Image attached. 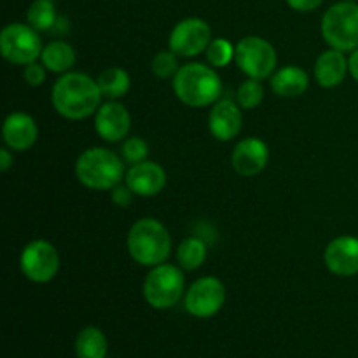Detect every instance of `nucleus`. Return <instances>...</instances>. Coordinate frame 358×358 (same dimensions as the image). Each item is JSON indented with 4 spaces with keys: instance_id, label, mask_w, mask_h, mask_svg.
<instances>
[{
    "instance_id": "nucleus-21",
    "label": "nucleus",
    "mask_w": 358,
    "mask_h": 358,
    "mask_svg": "<svg viewBox=\"0 0 358 358\" xmlns=\"http://www.w3.org/2000/svg\"><path fill=\"white\" fill-rule=\"evenodd\" d=\"M96 83L101 91V96H105L107 100H119L129 91L131 77L121 66H108L98 76Z\"/></svg>"
},
{
    "instance_id": "nucleus-19",
    "label": "nucleus",
    "mask_w": 358,
    "mask_h": 358,
    "mask_svg": "<svg viewBox=\"0 0 358 358\" xmlns=\"http://www.w3.org/2000/svg\"><path fill=\"white\" fill-rule=\"evenodd\" d=\"M308 87H310V77H308L306 70H303L301 66L287 65L276 70L271 76L273 93L282 98L301 96Z\"/></svg>"
},
{
    "instance_id": "nucleus-34",
    "label": "nucleus",
    "mask_w": 358,
    "mask_h": 358,
    "mask_svg": "<svg viewBox=\"0 0 358 358\" xmlns=\"http://www.w3.org/2000/svg\"><path fill=\"white\" fill-rule=\"evenodd\" d=\"M350 2H353V0H350Z\"/></svg>"
},
{
    "instance_id": "nucleus-17",
    "label": "nucleus",
    "mask_w": 358,
    "mask_h": 358,
    "mask_svg": "<svg viewBox=\"0 0 358 358\" xmlns=\"http://www.w3.org/2000/svg\"><path fill=\"white\" fill-rule=\"evenodd\" d=\"M2 136L3 143L10 150L23 152V150L31 149L34 143L37 142V122H35V119L31 115L24 114V112H13L3 121Z\"/></svg>"
},
{
    "instance_id": "nucleus-33",
    "label": "nucleus",
    "mask_w": 358,
    "mask_h": 358,
    "mask_svg": "<svg viewBox=\"0 0 358 358\" xmlns=\"http://www.w3.org/2000/svg\"><path fill=\"white\" fill-rule=\"evenodd\" d=\"M348 69H350V73H352L353 79L358 83V48L355 49V51H352V55H350Z\"/></svg>"
},
{
    "instance_id": "nucleus-27",
    "label": "nucleus",
    "mask_w": 358,
    "mask_h": 358,
    "mask_svg": "<svg viewBox=\"0 0 358 358\" xmlns=\"http://www.w3.org/2000/svg\"><path fill=\"white\" fill-rule=\"evenodd\" d=\"M178 58L180 56L175 55L173 51H159L152 58V63H150V70H152L154 76L157 79H173L177 76V72L180 70L178 66Z\"/></svg>"
},
{
    "instance_id": "nucleus-5",
    "label": "nucleus",
    "mask_w": 358,
    "mask_h": 358,
    "mask_svg": "<svg viewBox=\"0 0 358 358\" xmlns=\"http://www.w3.org/2000/svg\"><path fill=\"white\" fill-rule=\"evenodd\" d=\"M322 35L331 48L355 51L358 48V3L343 0L325 10L322 17Z\"/></svg>"
},
{
    "instance_id": "nucleus-20",
    "label": "nucleus",
    "mask_w": 358,
    "mask_h": 358,
    "mask_svg": "<svg viewBox=\"0 0 358 358\" xmlns=\"http://www.w3.org/2000/svg\"><path fill=\"white\" fill-rule=\"evenodd\" d=\"M41 62L49 72L63 76V73L72 72L73 65H76V49L65 41H52L42 49Z\"/></svg>"
},
{
    "instance_id": "nucleus-7",
    "label": "nucleus",
    "mask_w": 358,
    "mask_h": 358,
    "mask_svg": "<svg viewBox=\"0 0 358 358\" xmlns=\"http://www.w3.org/2000/svg\"><path fill=\"white\" fill-rule=\"evenodd\" d=\"M42 41L34 27L24 23H10L0 34V52L13 65H28L41 58Z\"/></svg>"
},
{
    "instance_id": "nucleus-6",
    "label": "nucleus",
    "mask_w": 358,
    "mask_h": 358,
    "mask_svg": "<svg viewBox=\"0 0 358 358\" xmlns=\"http://www.w3.org/2000/svg\"><path fill=\"white\" fill-rule=\"evenodd\" d=\"M185 296V278L180 266L163 264L154 266L147 273L143 282V297L156 310L173 308Z\"/></svg>"
},
{
    "instance_id": "nucleus-14",
    "label": "nucleus",
    "mask_w": 358,
    "mask_h": 358,
    "mask_svg": "<svg viewBox=\"0 0 358 358\" xmlns=\"http://www.w3.org/2000/svg\"><path fill=\"white\" fill-rule=\"evenodd\" d=\"M324 261L332 275L343 278L358 275V238L348 234L334 238L325 248Z\"/></svg>"
},
{
    "instance_id": "nucleus-18",
    "label": "nucleus",
    "mask_w": 358,
    "mask_h": 358,
    "mask_svg": "<svg viewBox=\"0 0 358 358\" xmlns=\"http://www.w3.org/2000/svg\"><path fill=\"white\" fill-rule=\"evenodd\" d=\"M313 72L318 86L331 90V87L339 86L345 80L346 73L350 72L348 59H346L345 52L331 48L318 56Z\"/></svg>"
},
{
    "instance_id": "nucleus-10",
    "label": "nucleus",
    "mask_w": 358,
    "mask_h": 358,
    "mask_svg": "<svg viewBox=\"0 0 358 358\" xmlns=\"http://www.w3.org/2000/svg\"><path fill=\"white\" fill-rule=\"evenodd\" d=\"M224 303H226V285L217 276H203L185 290V310L196 318L213 317L222 310Z\"/></svg>"
},
{
    "instance_id": "nucleus-30",
    "label": "nucleus",
    "mask_w": 358,
    "mask_h": 358,
    "mask_svg": "<svg viewBox=\"0 0 358 358\" xmlns=\"http://www.w3.org/2000/svg\"><path fill=\"white\" fill-rule=\"evenodd\" d=\"M133 196H135V194H133V191L126 184L124 185H122V184L115 185V187L110 191L112 201H114L117 206H121V208L131 205Z\"/></svg>"
},
{
    "instance_id": "nucleus-4",
    "label": "nucleus",
    "mask_w": 358,
    "mask_h": 358,
    "mask_svg": "<svg viewBox=\"0 0 358 358\" xmlns=\"http://www.w3.org/2000/svg\"><path fill=\"white\" fill-rule=\"evenodd\" d=\"M76 177L87 189L112 191L126 177L124 159L110 149L91 147L77 157Z\"/></svg>"
},
{
    "instance_id": "nucleus-32",
    "label": "nucleus",
    "mask_w": 358,
    "mask_h": 358,
    "mask_svg": "<svg viewBox=\"0 0 358 358\" xmlns=\"http://www.w3.org/2000/svg\"><path fill=\"white\" fill-rule=\"evenodd\" d=\"M13 163H14V157H13V154H10L9 147H3V149H0V170L6 173V171L10 170Z\"/></svg>"
},
{
    "instance_id": "nucleus-3",
    "label": "nucleus",
    "mask_w": 358,
    "mask_h": 358,
    "mask_svg": "<svg viewBox=\"0 0 358 358\" xmlns=\"http://www.w3.org/2000/svg\"><path fill=\"white\" fill-rule=\"evenodd\" d=\"M173 93L187 107H208L220 100L222 80L212 66L187 63L173 77Z\"/></svg>"
},
{
    "instance_id": "nucleus-22",
    "label": "nucleus",
    "mask_w": 358,
    "mask_h": 358,
    "mask_svg": "<svg viewBox=\"0 0 358 358\" xmlns=\"http://www.w3.org/2000/svg\"><path fill=\"white\" fill-rule=\"evenodd\" d=\"M108 343L103 332L98 327H84L77 334L76 355L77 358H105Z\"/></svg>"
},
{
    "instance_id": "nucleus-1",
    "label": "nucleus",
    "mask_w": 358,
    "mask_h": 358,
    "mask_svg": "<svg viewBox=\"0 0 358 358\" xmlns=\"http://www.w3.org/2000/svg\"><path fill=\"white\" fill-rule=\"evenodd\" d=\"M101 91L98 83L83 72L63 73L51 90L52 108L62 117L80 121L96 114L100 108Z\"/></svg>"
},
{
    "instance_id": "nucleus-29",
    "label": "nucleus",
    "mask_w": 358,
    "mask_h": 358,
    "mask_svg": "<svg viewBox=\"0 0 358 358\" xmlns=\"http://www.w3.org/2000/svg\"><path fill=\"white\" fill-rule=\"evenodd\" d=\"M45 66L42 65V63H28V65L23 66V79L27 80L28 86H41V84H44L45 80Z\"/></svg>"
},
{
    "instance_id": "nucleus-24",
    "label": "nucleus",
    "mask_w": 358,
    "mask_h": 358,
    "mask_svg": "<svg viewBox=\"0 0 358 358\" xmlns=\"http://www.w3.org/2000/svg\"><path fill=\"white\" fill-rule=\"evenodd\" d=\"M58 14L52 0H34L27 10V21L37 31H48L56 24Z\"/></svg>"
},
{
    "instance_id": "nucleus-8",
    "label": "nucleus",
    "mask_w": 358,
    "mask_h": 358,
    "mask_svg": "<svg viewBox=\"0 0 358 358\" xmlns=\"http://www.w3.org/2000/svg\"><path fill=\"white\" fill-rule=\"evenodd\" d=\"M234 62L245 76L262 80L275 73L276 51L266 38L248 35L234 48Z\"/></svg>"
},
{
    "instance_id": "nucleus-25",
    "label": "nucleus",
    "mask_w": 358,
    "mask_h": 358,
    "mask_svg": "<svg viewBox=\"0 0 358 358\" xmlns=\"http://www.w3.org/2000/svg\"><path fill=\"white\" fill-rule=\"evenodd\" d=\"M262 100H264V86H262L261 80L248 77L247 80L240 84L236 101L241 108H245V110L257 108L262 103Z\"/></svg>"
},
{
    "instance_id": "nucleus-11",
    "label": "nucleus",
    "mask_w": 358,
    "mask_h": 358,
    "mask_svg": "<svg viewBox=\"0 0 358 358\" xmlns=\"http://www.w3.org/2000/svg\"><path fill=\"white\" fill-rule=\"evenodd\" d=\"M212 42V28L201 17H185L171 30L168 45L182 58H192L206 51Z\"/></svg>"
},
{
    "instance_id": "nucleus-28",
    "label": "nucleus",
    "mask_w": 358,
    "mask_h": 358,
    "mask_svg": "<svg viewBox=\"0 0 358 358\" xmlns=\"http://www.w3.org/2000/svg\"><path fill=\"white\" fill-rule=\"evenodd\" d=\"M149 156V145L143 138L140 136H131V138H126V142L122 143L121 149V157L124 159V163L128 164H138L147 161Z\"/></svg>"
},
{
    "instance_id": "nucleus-13",
    "label": "nucleus",
    "mask_w": 358,
    "mask_h": 358,
    "mask_svg": "<svg viewBox=\"0 0 358 358\" xmlns=\"http://www.w3.org/2000/svg\"><path fill=\"white\" fill-rule=\"evenodd\" d=\"M269 163V147L264 140L248 136L240 140L233 149L231 164L241 177H255L262 173Z\"/></svg>"
},
{
    "instance_id": "nucleus-9",
    "label": "nucleus",
    "mask_w": 358,
    "mask_h": 358,
    "mask_svg": "<svg viewBox=\"0 0 358 358\" xmlns=\"http://www.w3.org/2000/svg\"><path fill=\"white\" fill-rule=\"evenodd\" d=\"M20 268L24 278L34 283H48L58 275L59 254L48 240H34L24 245L20 257Z\"/></svg>"
},
{
    "instance_id": "nucleus-23",
    "label": "nucleus",
    "mask_w": 358,
    "mask_h": 358,
    "mask_svg": "<svg viewBox=\"0 0 358 358\" xmlns=\"http://www.w3.org/2000/svg\"><path fill=\"white\" fill-rule=\"evenodd\" d=\"M208 248L206 243L198 236L185 238L177 248V261L184 271H194V269L201 268L205 262Z\"/></svg>"
},
{
    "instance_id": "nucleus-15",
    "label": "nucleus",
    "mask_w": 358,
    "mask_h": 358,
    "mask_svg": "<svg viewBox=\"0 0 358 358\" xmlns=\"http://www.w3.org/2000/svg\"><path fill=\"white\" fill-rule=\"evenodd\" d=\"M124 180L135 196L152 198L163 191L168 178L166 171L161 164L154 163V161H143V163L129 166Z\"/></svg>"
},
{
    "instance_id": "nucleus-31",
    "label": "nucleus",
    "mask_w": 358,
    "mask_h": 358,
    "mask_svg": "<svg viewBox=\"0 0 358 358\" xmlns=\"http://www.w3.org/2000/svg\"><path fill=\"white\" fill-rule=\"evenodd\" d=\"M324 0H287L289 7H292L297 13H311V10L318 9Z\"/></svg>"
},
{
    "instance_id": "nucleus-16",
    "label": "nucleus",
    "mask_w": 358,
    "mask_h": 358,
    "mask_svg": "<svg viewBox=\"0 0 358 358\" xmlns=\"http://www.w3.org/2000/svg\"><path fill=\"white\" fill-rule=\"evenodd\" d=\"M243 115L238 101L222 98L215 101L208 115V129L220 142H229L241 131Z\"/></svg>"
},
{
    "instance_id": "nucleus-12",
    "label": "nucleus",
    "mask_w": 358,
    "mask_h": 358,
    "mask_svg": "<svg viewBox=\"0 0 358 358\" xmlns=\"http://www.w3.org/2000/svg\"><path fill=\"white\" fill-rule=\"evenodd\" d=\"M94 129L105 142H121L131 129V115L121 101L108 100L94 114Z\"/></svg>"
},
{
    "instance_id": "nucleus-26",
    "label": "nucleus",
    "mask_w": 358,
    "mask_h": 358,
    "mask_svg": "<svg viewBox=\"0 0 358 358\" xmlns=\"http://www.w3.org/2000/svg\"><path fill=\"white\" fill-rule=\"evenodd\" d=\"M206 62L213 69H222L227 66L234 59V45L227 38H213L205 51Z\"/></svg>"
},
{
    "instance_id": "nucleus-2",
    "label": "nucleus",
    "mask_w": 358,
    "mask_h": 358,
    "mask_svg": "<svg viewBox=\"0 0 358 358\" xmlns=\"http://www.w3.org/2000/svg\"><path fill=\"white\" fill-rule=\"evenodd\" d=\"M126 247L136 264L154 268L170 257L171 236L161 220L145 217L131 226L126 238Z\"/></svg>"
}]
</instances>
